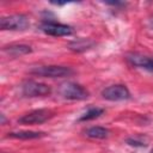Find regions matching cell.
I'll return each mask as SVG.
<instances>
[{"label":"cell","mask_w":153,"mask_h":153,"mask_svg":"<svg viewBox=\"0 0 153 153\" xmlns=\"http://www.w3.org/2000/svg\"><path fill=\"white\" fill-rule=\"evenodd\" d=\"M149 24H151V26L153 27V17H152V18L149 19Z\"/></svg>","instance_id":"obj_16"},{"label":"cell","mask_w":153,"mask_h":153,"mask_svg":"<svg viewBox=\"0 0 153 153\" xmlns=\"http://www.w3.org/2000/svg\"><path fill=\"white\" fill-rule=\"evenodd\" d=\"M51 93V87L47 84L43 82H37V81H25L22 85V94L24 97H45Z\"/></svg>","instance_id":"obj_4"},{"label":"cell","mask_w":153,"mask_h":153,"mask_svg":"<svg viewBox=\"0 0 153 153\" xmlns=\"http://www.w3.org/2000/svg\"><path fill=\"white\" fill-rule=\"evenodd\" d=\"M151 153H153V149H152V152H151Z\"/></svg>","instance_id":"obj_17"},{"label":"cell","mask_w":153,"mask_h":153,"mask_svg":"<svg viewBox=\"0 0 153 153\" xmlns=\"http://www.w3.org/2000/svg\"><path fill=\"white\" fill-rule=\"evenodd\" d=\"M85 135L90 139H106L110 135V131L105 127H91L85 130Z\"/></svg>","instance_id":"obj_12"},{"label":"cell","mask_w":153,"mask_h":153,"mask_svg":"<svg viewBox=\"0 0 153 153\" xmlns=\"http://www.w3.org/2000/svg\"><path fill=\"white\" fill-rule=\"evenodd\" d=\"M44 131H32V130H19V131H11L7 133V137L12 139H20V140H31V139H39L45 136Z\"/></svg>","instance_id":"obj_11"},{"label":"cell","mask_w":153,"mask_h":153,"mask_svg":"<svg viewBox=\"0 0 153 153\" xmlns=\"http://www.w3.org/2000/svg\"><path fill=\"white\" fill-rule=\"evenodd\" d=\"M41 31H43L47 35L55 36V37H61V36H69L73 33V29L69 25L61 24L57 22H51V20H43L42 24L39 25Z\"/></svg>","instance_id":"obj_6"},{"label":"cell","mask_w":153,"mask_h":153,"mask_svg":"<svg viewBox=\"0 0 153 153\" xmlns=\"http://www.w3.org/2000/svg\"><path fill=\"white\" fill-rule=\"evenodd\" d=\"M74 71L71 67L56 66V65L37 66L30 69V74L36 76H43V78H65V76L72 75Z\"/></svg>","instance_id":"obj_1"},{"label":"cell","mask_w":153,"mask_h":153,"mask_svg":"<svg viewBox=\"0 0 153 153\" xmlns=\"http://www.w3.org/2000/svg\"><path fill=\"white\" fill-rule=\"evenodd\" d=\"M59 92L65 99L69 100H84L90 96V92L76 82H66L61 85Z\"/></svg>","instance_id":"obj_2"},{"label":"cell","mask_w":153,"mask_h":153,"mask_svg":"<svg viewBox=\"0 0 153 153\" xmlns=\"http://www.w3.org/2000/svg\"><path fill=\"white\" fill-rule=\"evenodd\" d=\"M104 114V109L102 108H90L85 114H82L78 121L84 122V121H91V120H96L98 117H100Z\"/></svg>","instance_id":"obj_13"},{"label":"cell","mask_w":153,"mask_h":153,"mask_svg":"<svg viewBox=\"0 0 153 153\" xmlns=\"http://www.w3.org/2000/svg\"><path fill=\"white\" fill-rule=\"evenodd\" d=\"M127 60L130 65L139 67V68H143L146 71L153 72V57H148V56H143L140 54H130L127 56Z\"/></svg>","instance_id":"obj_8"},{"label":"cell","mask_w":153,"mask_h":153,"mask_svg":"<svg viewBox=\"0 0 153 153\" xmlns=\"http://www.w3.org/2000/svg\"><path fill=\"white\" fill-rule=\"evenodd\" d=\"M105 4H108V5H112V6H121V5H124L123 2H120V1H106Z\"/></svg>","instance_id":"obj_15"},{"label":"cell","mask_w":153,"mask_h":153,"mask_svg":"<svg viewBox=\"0 0 153 153\" xmlns=\"http://www.w3.org/2000/svg\"><path fill=\"white\" fill-rule=\"evenodd\" d=\"M6 54H8L10 56H22V55H25V54H29L32 51V48L27 44H10V45H6L2 49Z\"/></svg>","instance_id":"obj_10"},{"label":"cell","mask_w":153,"mask_h":153,"mask_svg":"<svg viewBox=\"0 0 153 153\" xmlns=\"http://www.w3.org/2000/svg\"><path fill=\"white\" fill-rule=\"evenodd\" d=\"M30 23L26 16L24 14H11L2 17L0 19L1 30H12V31H23L29 27Z\"/></svg>","instance_id":"obj_3"},{"label":"cell","mask_w":153,"mask_h":153,"mask_svg":"<svg viewBox=\"0 0 153 153\" xmlns=\"http://www.w3.org/2000/svg\"><path fill=\"white\" fill-rule=\"evenodd\" d=\"M54 116V112L48 109H37L32 110L27 114H24L19 117L18 122L20 124H41Z\"/></svg>","instance_id":"obj_7"},{"label":"cell","mask_w":153,"mask_h":153,"mask_svg":"<svg viewBox=\"0 0 153 153\" xmlns=\"http://www.w3.org/2000/svg\"><path fill=\"white\" fill-rule=\"evenodd\" d=\"M102 97L106 100L118 102V100H127L130 98V92L126 85L116 84L108 86L102 90Z\"/></svg>","instance_id":"obj_5"},{"label":"cell","mask_w":153,"mask_h":153,"mask_svg":"<svg viewBox=\"0 0 153 153\" xmlns=\"http://www.w3.org/2000/svg\"><path fill=\"white\" fill-rule=\"evenodd\" d=\"M94 44H96L94 41L90 38H76L68 43V49L75 53H81V51H86L91 49L92 47H94Z\"/></svg>","instance_id":"obj_9"},{"label":"cell","mask_w":153,"mask_h":153,"mask_svg":"<svg viewBox=\"0 0 153 153\" xmlns=\"http://www.w3.org/2000/svg\"><path fill=\"white\" fill-rule=\"evenodd\" d=\"M126 142H127V145L133 146V147H145L147 145L145 141H142L140 139H136V137H128L126 140Z\"/></svg>","instance_id":"obj_14"}]
</instances>
